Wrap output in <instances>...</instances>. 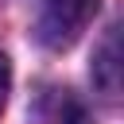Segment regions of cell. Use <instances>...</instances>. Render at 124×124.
Wrapping results in <instances>:
<instances>
[{
  "label": "cell",
  "instance_id": "1",
  "mask_svg": "<svg viewBox=\"0 0 124 124\" xmlns=\"http://www.w3.org/2000/svg\"><path fill=\"white\" fill-rule=\"evenodd\" d=\"M97 12V0H46V16H43V39L50 46H66L85 19Z\"/></svg>",
  "mask_w": 124,
  "mask_h": 124
},
{
  "label": "cell",
  "instance_id": "2",
  "mask_svg": "<svg viewBox=\"0 0 124 124\" xmlns=\"http://www.w3.org/2000/svg\"><path fill=\"white\" fill-rule=\"evenodd\" d=\"M8 89H12V66H8V58L0 54V108L8 105Z\"/></svg>",
  "mask_w": 124,
  "mask_h": 124
}]
</instances>
